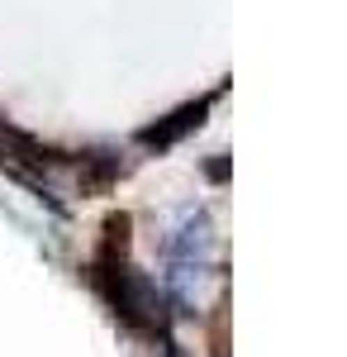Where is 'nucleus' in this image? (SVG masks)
<instances>
[{"label":"nucleus","mask_w":347,"mask_h":357,"mask_svg":"<svg viewBox=\"0 0 347 357\" xmlns=\"http://www.w3.org/2000/svg\"><path fill=\"white\" fill-rule=\"evenodd\" d=\"M100 286H105L109 305L143 333H157L167 324V296L134 267H119L114 257H100Z\"/></svg>","instance_id":"nucleus-1"},{"label":"nucleus","mask_w":347,"mask_h":357,"mask_svg":"<svg viewBox=\"0 0 347 357\" xmlns=\"http://www.w3.org/2000/svg\"><path fill=\"white\" fill-rule=\"evenodd\" d=\"M171 301L181 305L186 314H200L210 296L219 291V276H214L210 257H171V281H167Z\"/></svg>","instance_id":"nucleus-2"},{"label":"nucleus","mask_w":347,"mask_h":357,"mask_svg":"<svg viewBox=\"0 0 347 357\" xmlns=\"http://www.w3.org/2000/svg\"><path fill=\"white\" fill-rule=\"evenodd\" d=\"M205 110H210V100H200V105H186V110H176L167 124H157V129H143V143H176V138L186 134V129H200V119H205Z\"/></svg>","instance_id":"nucleus-3"}]
</instances>
